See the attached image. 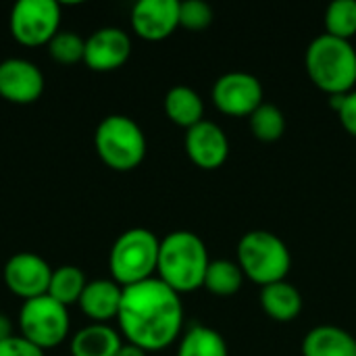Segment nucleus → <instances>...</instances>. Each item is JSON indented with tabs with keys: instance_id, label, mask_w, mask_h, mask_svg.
Returning <instances> with one entry per match:
<instances>
[{
	"instance_id": "obj_17",
	"label": "nucleus",
	"mask_w": 356,
	"mask_h": 356,
	"mask_svg": "<svg viewBox=\"0 0 356 356\" xmlns=\"http://www.w3.org/2000/svg\"><path fill=\"white\" fill-rule=\"evenodd\" d=\"M305 356H356V340L342 327L319 325L302 342Z\"/></svg>"
},
{
	"instance_id": "obj_14",
	"label": "nucleus",
	"mask_w": 356,
	"mask_h": 356,
	"mask_svg": "<svg viewBox=\"0 0 356 356\" xmlns=\"http://www.w3.org/2000/svg\"><path fill=\"white\" fill-rule=\"evenodd\" d=\"M188 156L202 169H217L229 154V142L225 131L213 121H200L186 134Z\"/></svg>"
},
{
	"instance_id": "obj_29",
	"label": "nucleus",
	"mask_w": 356,
	"mask_h": 356,
	"mask_svg": "<svg viewBox=\"0 0 356 356\" xmlns=\"http://www.w3.org/2000/svg\"><path fill=\"white\" fill-rule=\"evenodd\" d=\"M10 336H13V323L4 313H0V342L10 338Z\"/></svg>"
},
{
	"instance_id": "obj_6",
	"label": "nucleus",
	"mask_w": 356,
	"mask_h": 356,
	"mask_svg": "<svg viewBox=\"0 0 356 356\" xmlns=\"http://www.w3.org/2000/svg\"><path fill=\"white\" fill-rule=\"evenodd\" d=\"M238 259L240 269L261 286L282 282L292 265V257L286 242L265 229L248 232L240 240Z\"/></svg>"
},
{
	"instance_id": "obj_1",
	"label": "nucleus",
	"mask_w": 356,
	"mask_h": 356,
	"mask_svg": "<svg viewBox=\"0 0 356 356\" xmlns=\"http://www.w3.org/2000/svg\"><path fill=\"white\" fill-rule=\"evenodd\" d=\"M119 327L129 344L148 350L169 346L184 323V307L179 294L159 277L123 288L117 315Z\"/></svg>"
},
{
	"instance_id": "obj_15",
	"label": "nucleus",
	"mask_w": 356,
	"mask_h": 356,
	"mask_svg": "<svg viewBox=\"0 0 356 356\" xmlns=\"http://www.w3.org/2000/svg\"><path fill=\"white\" fill-rule=\"evenodd\" d=\"M123 298V286L115 280H92L86 284L79 307L94 323H106L117 319Z\"/></svg>"
},
{
	"instance_id": "obj_13",
	"label": "nucleus",
	"mask_w": 356,
	"mask_h": 356,
	"mask_svg": "<svg viewBox=\"0 0 356 356\" xmlns=\"http://www.w3.org/2000/svg\"><path fill=\"white\" fill-rule=\"evenodd\" d=\"M177 25L179 0H138L131 8V27L144 40H165Z\"/></svg>"
},
{
	"instance_id": "obj_30",
	"label": "nucleus",
	"mask_w": 356,
	"mask_h": 356,
	"mask_svg": "<svg viewBox=\"0 0 356 356\" xmlns=\"http://www.w3.org/2000/svg\"><path fill=\"white\" fill-rule=\"evenodd\" d=\"M117 356H146V350L144 348H140V346H136V344H123L121 346V350H119V355Z\"/></svg>"
},
{
	"instance_id": "obj_25",
	"label": "nucleus",
	"mask_w": 356,
	"mask_h": 356,
	"mask_svg": "<svg viewBox=\"0 0 356 356\" xmlns=\"http://www.w3.org/2000/svg\"><path fill=\"white\" fill-rule=\"evenodd\" d=\"M48 52L54 60L63 65H75L83 60L86 54V40L71 29H58L56 35L48 42Z\"/></svg>"
},
{
	"instance_id": "obj_7",
	"label": "nucleus",
	"mask_w": 356,
	"mask_h": 356,
	"mask_svg": "<svg viewBox=\"0 0 356 356\" xmlns=\"http://www.w3.org/2000/svg\"><path fill=\"white\" fill-rule=\"evenodd\" d=\"M69 311L52 296L44 294L38 298L23 300L19 311V332L25 340L42 350L54 348L69 336Z\"/></svg>"
},
{
	"instance_id": "obj_16",
	"label": "nucleus",
	"mask_w": 356,
	"mask_h": 356,
	"mask_svg": "<svg viewBox=\"0 0 356 356\" xmlns=\"http://www.w3.org/2000/svg\"><path fill=\"white\" fill-rule=\"evenodd\" d=\"M123 342L119 332L106 323H92L81 327L71 338L73 356H117Z\"/></svg>"
},
{
	"instance_id": "obj_26",
	"label": "nucleus",
	"mask_w": 356,
	"mask_h": 356,
	"mask_svg": "<svg viewBox=\"0 0 356 356\" xmlns=\"http://www.w3.org/2000/svg\"><path fill=\"white\" fill-rule=\"evenodd\" d=\"M213 21V8L202 0L179 2V25L188 29H204Z\"/></svg>"
},
{
	"instance_id": "obj_21",
	"label": "nucleus",
	"mask_w": 356,
	"mask_h": 356,
	"mask_svg": "<svg viewBox=\"0 0 356 356\" xmlns=\"http://www.w3.org/2000/svg\"><path fill=\"white\" fill-rule=\"evenodd\" d=\"M177 356H227V344L219 332L207 325H194L184 336Z\"/></svg>"
},
{
	"instance_id": "obj_19",
	"label": "nucleus",
	"mask_w": 356,
	"mask_h": 356,
	"mask_svg": "<svg viewBox=\"0 0 356 356\" xmlns=\"http://www.w3.org/2000/svg\"><path fill=\"white\" fill-rule=\"evenodd\" d=\"M261 302H263V309L267 311V315L277 321H292L302 309L300 292L284 280L263 286Z\"/></svg>"
},
{
	"instance_id": "obj_12",
	"label": "nucleus",
	"mask_w": 356,
	"mask_h": 356,
	"mask_svg": "<svg viewBox=\"0 0 356 356\" xmlns=\"http://www.w3.org/2000/svg\"><path fill=\"white\" fill-rule=\"evenodd\" d=\"M131 40L121 27H100L86 38L83 63L92 71H113L127 63Z\"/></svg>"
},
{
	"instance_id": "obj_22",
	"label": "nucleus",
	"mask_w": 356,
	"mask_h": 356,
	"mask_svg": "<svg viewBox=\"0 0 356 356\" xmlns=\"http://www.w3.org/2000/svg\"><path fill=\"white\" fill-rule=\"evenodd\" d=\"M244 280V271L240 269L238 263L232 261H211L209 269H207V277H204V286L219 296H229L236 294L242 286Z\"/></svg>"
},
{
	"instance_id": "obj_10",
	"label": "nucleus",
	"mask_w": 356,
	"mask_h": 356,
	"mask_svg": "<svg viewBox=\"0 0 356 356\" xmlns=\"http://www.w3.org/2000/svg\"><path fill=\"white\" fill-rule=\"evenodd\" d=\"M213 100L227 115H252L263 104V86L250 73L232 71L215 81Z\"/></svg>"
},
{
	"instance_id": "obj_4",
	"label": "nucleus",
	"mask_w": 356,
	"mask_h": 356,
	"mask_svg": "<svg viewBox=\"0 0 356 356\" xmlns=\"http://www.w3.org/2000/svg\"><path fill=\"white\" fill-rule=\"evenodd\" d=\"M161 240L144 227H134L123 232L108 254V267L113 280L127 288L150 280L159 265Z\"/></svg>"
},
{
	"instance_id": "obj_23",
	"label": "nucleus",
	"mask_w": 356,
	"mask_h": 356,
	"mask_svg": "<svg viewBox=\"0 0 356 356\" xmlns=\"http://www.w3.org/2000/svg\"><path fill=\"white\" fill-rule=\"evenodd\" d=\"M250 129L252 134L263 142H275L286 131V117L284 113L269 102H263L252 115H250Z\"/></svg>"
},
{
	"instance_id": "obj_24",
	"label": "nucleus",
	"mask_w": 356,
	"mask_h": 356,
	"mask_svg": "<svg viewBox=\"0 0 356 356\" xmlns=\"http://www.w3.org/2000/svg\"><path fill=\"white\" fill-rule=\"evenodd\" d=\"M327 33L350 40L356 33V0H334L325 10Z\"/></svg>"
},
{
	"instance_id": "obj_18",
	"label": "nucleus",
	"mask_w": 356,
	"mask_h": 356,
	"mask_svg": "<svg viewBox=\"0 0 356 356\" xmlns=\"http://www.w3.org/2000/svg\"><path fill=\"white\" fill-rule=\"evenodd\" d=\"M165 113L173 123L190 129L202 121L204 104H202V98L198 96V92H194L192 88L175 86L165 96Z\"/></svg>"
},
{
	"instance_id": "obj_27",
	"label": "nucleus",
	"mask_w": 356,
	"mask_h": 356,
	"mask_svg": "<svg viewBox=\"0 0 356 356\" xmlns=\"http://www.w3.org/2000/svg\"><path fill=\"white\" fill-rule=\"evenodd\" d=\"M0 356H44V350L25 340L21 334L10 336L0 342Z\"/></svg>"
},
{
	"instance_id": "obj_9",
	"label": "nucleus",
	"mask_w": 356,
	"mask_h": 356,
	"mask_svg": "<svg viewBox=\"0 0 356 356\" xmlns=\"http://www.w3.org/2000/svg\"><path fill=\"white\" fill-rule=\"evenodd\" d=\"M52 267L35 252H17L4 265V284L6 288L21 296L23 300L38 298L48 294L52 280Z\"/></svg>"
},
{
	"instance_id": "obj_5",
	"label": "nucleus",
	"mask_w": 356,
	"mask_h": 356,
	"mask_svg": "<svg viewBox=\"0 0 356 356\" xmlns=\"http://www.w3.org/2000/svg\"><path fill=\"white\" fill-rule=\"evenodd\" d=\"M94 146L102 163L115 171H131L146 156V136L125 115L104 117L94 131Z\"/></svg>"
},
{
	"instance_id": "obj_3",
	"label": "nucleus",
	"mask_w": 356,
	"mask_h": 356,
	"mask_svg": "<svg viewBox=\"0 0 356 356\" xmlns=\"http://www.w3.org/2000/svg\"><path fill=\"white\" fill-rule=\"evenodd\" d=\"M307 71L315 86L332 96L348 94L356 83V50L350 40L317 35L307 48Z\"/></svg>"
},
{
	"instance_id": "obj_20",
	"label": "nucleus",
	"mask_w": 356,
	"mask_h": 356,
	"mask_svg": "<svg viewBox=\"0 0 356 356\" xmlns=\"http://www.w3.org/2000/svg\"><path fill=\"white\" fill-rule=\"evenodd\" d=\"M88 280L83 271L75 265H63L52 271V280L48 286V296H52L56 302L69 307L73 302H79L81 292L86 288Z\"/></svg>"
},
{
	"instance_id": "obj_11",
	"label": "nucleus",
	"mask_w": 356,
	"mask_h": 356,
	"mask_svg": "<svg viewBox=\"0 0 356 356\" xmlns=\"http://www.w3.org/2000/svg\"><path fill=\"white\" fill-rule=\"evenodd\" d=\"M44 92L42 69L21 56L0 60V96L13 104H31Z\"/></svg>"
},
{
	"instance_id": "obj_8",
	"label": "nucleus",
	"mask_w": 356,
	"mask_h": 356,
	"mask_svg": "<svg viewBox=\"0 0 356 356\" xmlns=\"http://www.w3.org/2000/svg\"><path fill=\"white\" fill-rule=\"evenodd\" d=\"M58 25L60 4L56 0H17L10 8V33L25 46L48 44L56 35Z\"/></svg>"
},
{
	"instance_id": "obj_28",
	"label": "nucleus",
	"mask_w": 356,
	"mask_h": 356,
	"mask_svg": "<svg viewBox=\"0 0 356 356\" xmlns=\"http://www.w3.org/2000/svg\"><path fill=\"white\" fill-rule=\"evenodd\" d=\"M334 106L340 113V121L342 125L356 136V92H348V94H340L334 96Z\"/></svg>"
},
{
	"instance_id": "obj_2",
	"label": "nucleus",
	"mask_w": 356,
	"mask_h": 356,
	"mask_svg": "<svg viewBox=\"0 0 356 356\" xmlns=\"http://www.w3.org/2000/svg\"><path fill=\"white\" fill-rule=\"evenodd\" d=\"M209 263L204 242L192 232H171L161 240L156 265L159 280L177 294L204 286Z\"/></svg>"
}]
</instances>
